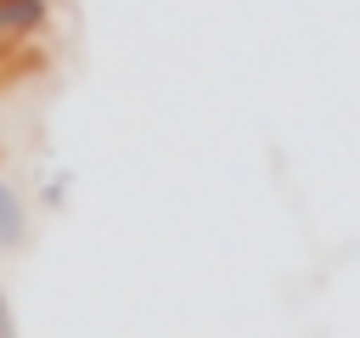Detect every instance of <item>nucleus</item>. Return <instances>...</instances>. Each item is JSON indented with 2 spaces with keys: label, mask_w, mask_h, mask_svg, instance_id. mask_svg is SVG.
Returning <instances> with one entry per match:
<instances>
[{
  "label": "nucleus",
  "mask_w": 360,
  "mask_h": 338,
  "mask_svg": "<svg viewBox=\"0 0 360 338\" xmlns=\"http://www.w3.org/2000/svg\"><path fill=\"white\" fill-rule=\"evenodd\" d=\"M68 186H73L68 175H51V186H39V192H45V203H51V208H62V203H68Z\"/></svg>",
  "instance_id": "nucleus-3"
},
{
  "label": "nucleus",
  "mask_w": 360,
  "mask_h": 338,
  "mask_svg": "<svg viewBox=\"0 0 360 338\" xmlns=\"http://www.w3.org/2000/svg\"><path fill=\"white\" fill-rule=\"evenodd\" d=\"M28 242V208L17 197V186L0 175V254H17Z\"/></svg>",
  "instance_id": "nucleus-2"
},
{
  "label": "nucleus",
  "mask_w": 360,
  "mask_h": 338,
  "mask_svg": "<svg viewBox=\"0 0 360 338\" xmlns=\"http://www.w3.org/2000/svg\"><path fill=\"white\" fill-rule=\"evenodd\" d=\"M51 23V0H0V45H22Z\"/></svg>",
  "instance_id": "nucleus-1"
},
{
  "label": "nucleus",
  "mask_w": 360,
  "mask_h": 338,
  "mask_svg": "<svg viewBox=\"0 0 360 338\" xmlns=\"http://www.w3.org/2000/svg\"><path fill=\"white\" fill-rule=\"evenodd\" d=\"M0 338H17V315H11V299L0 287Z\"/></svg>",
  "instance_id": "nucleus-4"
}]
</instances>
